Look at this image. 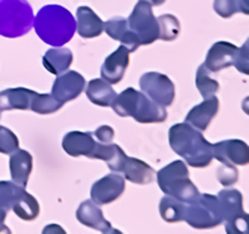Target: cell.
I'll return each instance as SVG.
<instances>
[{"mask_svg":"<svg viewBox=\"0 0 249 234\" xmlns=\"http://www.w3.org/2000/svg\"><path fill=\"white\" fill-rule=\"evenodd\" d=\"M168 141L173 151L193 168H206L213 161L212 144L201 131L187 122L176 124L168 131Z\"/></svg>","mask_w":249,"mask_h":234,"instance_id":"obj_1","label":"cell"},{"mask_svg":"<svg viewBox=\"0 0 249 234\" xmlns=\"http://www.w3.org/2000/svg\"><path fill=\"white\" fill-rule=\"evenodd\" d=\"M37 36L48 45L60 48L68 44L76 31L74 15L61 5L50 4L40 9L34 18Z\"/></svg>","mask_w":249,"mask_h":234,"instance_id":"obj_2","label":"cell"},{"mask_svg":"<svg viewBox=\"0 0 249 234\" xmlns=\"http://www.w3.org/2000/svg\"><path fill=\"white\" fill-rule=\"evenodd\" d=\"M111 108L121 117H132L140 124H161L167 120L168 116L166 108L132 88L117 95Z\"/></svg>","mask_w":249,"mask_h":234,"instance_id":"obj_3","label":"cell"},{"mask_svg":"<svg viewBox=\"0 0 249 234\" xmlns=\"http://www.w3.org/2000/svg\"><path fill=\"white\" fill-rule=\"evenodd\" d=\"M157 183L166 196L183 203H191L199 197L198 188L190 178V172L183 161H175L156 173Z\"/></svg>","mask_w":249,"mask_h":234,"instance_id":"obj_4","label":"cell"},{"mask_svg":"<svg viewBox=\"0 0 249 234\" xmlns=\"http://www.w3.org/2000/svg\"><path fill=\"white\" fill-rule=\"evenodd\" d=\"M34 13L28 0H0V35L20 37L34 25Z\"/></svg>","mask_w":249,"mask_h":234,"instance_id":"obj_5","label":"cell"},{"mask_svg":"<svg viewBox=\"0 0 249 234\" xmlns=\"http://www.w3.org/2000/svg\"><path fill=\"white\" fill-rule=\"evenodd\" d=\"M183 220L197 229H208L221 226L224 222L221 202L215 196L208 193L199 195L196 200L186 203Z\"/></svg>","mask_w":249,"mask_h":234,"instance_id":"obj_6","label":"cell"},{"mask_svg":"<svg viewBox=\"0 0 249 234\" xmlns=\"http://www.w3.org/2000/svg\"><path fill=\"white\" fill-rule=\"evenodd\" d=\"M226 231L230 234H249L248 215L243 209V196L238 189H223L218 193Z\"/></svg>","mask_w":249,"mask_h":234,"instance_id":"obj_7","label":"cell"},{"mask_svg":"<svg viewBox=\"0 0 249 234\" xmlns=\"http://www.w3.org/2000/svg\"><path fill=\"white\" fill-rule=\"evenodd\" d=\"M127 25L136 35L141 45H151L160 37V26L157 18L152 12V5L140 0L128 17Z\"/></svg>","mask_w":249,"mask_h":234,"instance_id":"obj_8","label":"cell"},{"mask_svg":"<svg viewBox=\"0 0 249 234\" xmlns=\"http://www.w3.org/2000/svg\"><path fill=\"white\" fill-rule=\"evenodd\" d=\"M140 88L146 96L163 108H168L175 101V84L164 73H143L140 79Z\"/></svg>","mask_w":249,"mask_h":234,"instance_id":"obj_9","label":"cell"},{"mask_svg":"<svg viewBox=\"0 0 249 234\" xmlns=\"http://www.w3.org/2000/svg\"><path fill=\"white\" fill-rule=\"evenodd\" d=\"M126 183L124 176L113 172L96 180L91 187V200L97 206H107L119 199L124 192Z\"/></svg>","mask_w":249,"mask_h":234,"instance_id":"obj_10","label":"cell"},{"mask_svg":"<svg viewBox=\"0 0 249 234\" xmlns=\"http://www.w3.org/2000/svg\"><path fill=\"white\" fill-rule=\"evenodd\" d=\"M86 81L85 77L80 75L76 71H65V72L57 75L51 95L60 102L66 104L69 101L77 99L85 90Z\"/></svg>","mask_w":249,"mask_h":234,"instance_id":"obj_11","label":"cell"},{"mask_svg":"<svg viewBox=\"0 0 249 234\" xmlns=\"http://www.w3.org/2000/svg\"><path fill=\"white\" fill-rule=\"evenodd\" d=\"M213 158L222 163L247 166L249 163V147L242 140H226L212 144Z\"/></svg>","mask_w":249,"mask_h":234,"instance_id":"obj_12","label":"cell"},{"mask_svg":"<svg viewBox=\"0 0 249 234\" xmlns=\"http://www.w3.org/2000/svg\"><path fill=\"white\" fill-rule=\"evenodd\" d=\"M97 144L99 141L95 140L92 132L71 131L62 138V148L71 157L85 156L88 158H92Z\"/></svg>","mask_w":249,"mask_h":234,"instance_id":"obj_13","label":"cell"},{"mask_svg":"<svg viewBox=\"0 0 249 234\" xmlns=\"http://www.w3.org/2000/svg\"><path fill=\"white\" fill-rule=\"evenodd\" d=\"M130 64V50L124 45L119 46L115 53L108 55L101 68L102 79L108 84H119L124 76Z\"/></svg>","mask_w":249,"mask_h":234,"instance_id":"obj_14","label":"cell"},{"mask_svg":"<svg viewBox=\"0 0 249 234\" xmlns=\"http://www.w3.org/2000/svg\"><path fill=\"white\" fill-rule=\"evenodd\" d=\"M76 219L81 224L99 231L101 233H120L119 231L113 229L111 223L105 219L104 213L93 200H84L76 211Z\"/></svg>","mask_w":249,"mask_h":234,"instance_id":"obj_15","label":"cell"},{"mask_svg":"<svg viewBox=\"0 0 249 234\" xmlns=\"http://www.w3.org/2000/svg\"><path fill=\"white\" fill-rule=\"evenodd\" d=\"M238 48L231 42L218 41L211 46L207 53L204 65L211 72H218L223 69L231 68L234 62Z\"/></svg>","mask_w":249,"mask_h":234,"instance_id":"obj_16","label":"cell"},{"mask_svg":"<svg viewBox=\"0 0 249 234\" xmlns=\"http://www.w3.org/2000/svg\"><path fill=\"white\" fill-rule=\"evenodd\" d=\"M219 111V100L217 96L204 99L202 104L197 105L186 116V122L198 131H206Z\"/></svg>","mask_w":249,"mask_h":234,"instance_id":"obj_17","label":"cell"},{"mask_svg":"<svg viewBox=\"0 0 249 234\" xmlns=\"http://www.w3.org/2000/svg\"><path fill=\"white\" fill-rule=\"evenodd\" d=\"M104 30L113 40L121 42V45L127 48L130 53L136 51L141 46L139 39L133 34L127 25V20L121 17H115L104 23Z\"/></svg>","mask_w":249,"mask_h":234,"instance_id":"obj_18","label":"cell"},{"mask_svg":"<svg viewBox=\"0 0 249 234\" xmlns=\"http://www.w3.org/2000/svg\"><path fill=\"white\" fill-rule=\"evenodd\" d=\"M124 175V180L136 184H150L155 180V169L146 162L126 156L120 172Z\"/></svg>","mask_w":249,"mask_h":234,"instance_id":"obj_19","label":"cell"},{"mask_svg":"<svg viewBox=\"0 0 249 234\" xmlns=\"http://www.w3.org/2000/svg\"><path fill=\"white\" fill-rule=\"evenodd\" d=\"M76 31L82 39H93L102 34L104 21L89 6H80L76 12Z\"/></svg>","mask_w":249,"mask_h":234,"instance_id":"obj_20","label":"cell"},{"mask_svg":"<svg viewBox=\"0 0 249 234\" xmlns=\"http://www.w3.org/2000/svg\"><path fill=\"white\" fill-rule=\"evenodd\" d=\"M10 175L12 182L25 188L33 171V156L25 150H17L10 155Z\"/></svg>","mask_w":249,"mask_h":234,"instance_id":"obj_21","label":"cell"},{"mask_svg":"<svg viewBox=\"0 0 249 234\" xmlns=\"http://www.w3.org/2000/svg\"><path fill=\"white\" fill-rule=\"evenodd\" d=\"M35 91L25 88L6 89L0 91V113L9 110H30Z\"/></svg>","mask_w":249,"mask_h":234,"instance_id":"obj_22","label":"cell"},{"mask_svg":"<svg viewBox=\"0 0 249 234\" xmlns=\"http://www.w3.org/2000/svg\"><path fill=\"white\" fill-rule=\"evenodd\" d=\"M74 55L72 51L68 48H53L45 53L43 56V64L49 72L54 75H60L69 70L72 64Z\"/></svg>","mask_w":249,"mask_h":234,"instance_id":"obj_23","label":"cell"},{"mask_svg":"<svg viewBox=\"0 0 249 234\" xmlns=\"http://www.w3.org/2000/svg\"><path fill=\"white\" fill-rule=\"evenodd\" d=\"M86 96L92 104L101 108H108L117 96V93L106 80L93 79L86 86Z\"/></svg>","mask_w":249,"mask_h":234,"instance_id":"obj_24","label":"cell"},{"mask_svg":"<svg viewBox=\"0 0 249 234\" xmlns=\"http://www.w3.org/2000/svg\"><path fill=\"white\" fill-rule=\"evenodd\" d=\"M21 188L23 187L18 186L14 182L0 180V233H10V229L5 226V218L9 211L13 209Z\"/></svg>","mask_w":249,"mask_h":234,"instance_id":"obj_25","label":"cell"},{"mask_svg":"<svg viewBox=\"0 0 249 234\" xmlns=\"http://www.w3.org/2000/svg\"><path fill=\"white\" fill-rule=\"evenodd\" d=\"M13 211L20 219L31 222V220L36 219L39 217V202L30 193L26 192L25 188L23 187L19 195H18L14 206H13Z\"/></svg>","mask_w":249,"mask_h":234,"instance_id":"obj_26","label":"cell"},{"mask_svg":"<svg viewBox=\"0 0 249 234\" xmlns=\"http://www.w3.org/2000/svg\"><path fill=\"white\" fill-rule=\"evenodd\" d=\"M184 207L186 203L170 196H166L160 202V215L162 219L168 223L182 222L184 218Z\"/></svg>","mask_w":249,"mask_h":234,"instance_id":"obj_27","label":"cell"},{"mask_svg":"<svg viewBox=\"0 0 249 234\" xmlns=\"http://www.w3.org/2000/svg\"><path fill=\"white\" fill-rule=\"evenodd\" d=\"M249 0H214L213 9L221 18L228 19L237 13L249 14Z\"/></svg>","mask_w":249,"mask_h":234,"instance_id":"obj_28","label":"cell"},{"mask_svg":"<svg viewBox=\"0 0 249 234\" xmlns=\"http://www.w3.org/2000/svg\"><path fill=\"white\" fill-rule=\"evenodd\" d=\"M62 108L56 99L50 93H37L35 92L30 102V110L39 115H50Z\"/></svg>","mask_w":249,"mask_h":234,"instance_id":"obj_29","label":"cell"},{"mask_svg":"<svg viewBox=\"0 0 249 234\" xmlns=\"http://www.w3.org/2000/svg\"><path fill=\"white\" fill-rule=\"evenodd\" d=\"M196 86L203 99L213 96L219 90V84L217 80L211 76V71L206 68L204 64L199 66L196 73Z\"/></svg>","mask_w":249,"mask_h":234,"instance_id":"obj_30","label":"cell"},{"mask_svg":"<svg viewBox=\"0 0 249 234\" xmlns=\"http://www.w3.org/2000/svg\"><path fill=\"white\" fill-rule=\"evenodd\" d=\"M160 26V37L163 41H172L178 37L181 33V24L175 15L163 14L157 18Z\"/></svg>","mask_w":249,"mask_h":234,"instance_id":"obj_31","label":"cell"},{"mask_svg":"<svg viewBox=\"0 0 249 234\" xmlns=\"http://www.w3.org/2000/svg\"><path fill=\"white\" fill-rule=\"evenodd\" d=\"M19 150V140L12 130L6 127L0 126V153L12 155Z\"/></svg>","mask_w":249,"mask_h":234,"instance_id":"obj_32","label":"cell"},{"mask_svg":"<svg viewBox=\"0 0 249 234\" xmlns=\"http://www.w3.org/2000/svg\"><path fill=\"white\" fill-rule=\"evenodd\" d=\"M217 178L223 186H232L238 180V171L233 164L223 163L217 171Z\"/></svg>","mask_w":249,"mask_h":234,"instance_id":"obj_33","label":"cell"},{"mask_svg":"<svg viewBox=\"0 0 249 234\" xmlns=\"http://www.w3.org/2000/svg\"><path fill=\"white\" fill-rule=\"evenodd\" d=\"M249 42L246 41L242 48H238L237 54H235L234 57V62H233V65L235 66L239 72L244 73V75H248L249 73Z\"/></svg>","mask_w":249,"mask_h":234,"instance_id":"obj_34","label":"cell"},{"mask_svg":"<svg viewBox=\"0 0 249 234\" xmlns=\"http://www.w3.org/2000/svg\"><path fill=\"white\" fill-rule=\"evenodd\" d=\"M92 133L97 141L101 142V144H111L113 137H115V131H113L110 126H107V125L100 126L99 128Z\"/></svg>","mask_w":249,"mask_h":234,"instance_id":"obj_35","label":"cell"},{"mask_svg":"<svg viewBox=\"0 0 249 234\" xmlns=\"http://www.w3.org/2000/svg\"><path fill=\"white\" fill-rule=\"evenodd\" d=\"M143 1H147L148 4H151L152 6H160L166 1V0H143Z\"/></svg>","mask_w":249,"mask_h":234,"instance_id":"obj_36","label":"cell"}]
</instances>
